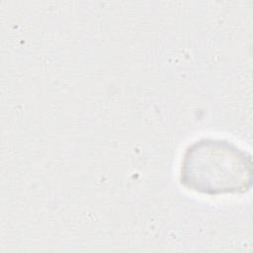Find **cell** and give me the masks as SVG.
Segmentation results:
<instances>
[{
  "label": "cell",
  "mask_w": 253,
  "mask_h": 253,
  "mask_svg": "<svg viewBox=\"0 0 253 253\" xmlns=\"http://www.w3.org/2000/svg\"><path fill=\"white\" fill-rule=\"evenodd\" d=\"M179 181L190 192L210 197L243 194L252 186V158L231 140L203 137L185 148Z\"/></svg>",
  "instance_id": "6da1fadb"
}]
</instances>
